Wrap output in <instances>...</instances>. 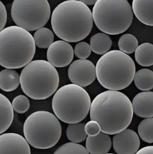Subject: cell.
Listing matches in <instances>:
<instances>
[{
  "mask_svg": "<svg viewBox=\"0 0 153 154\" xmlns=\"http://www.w3.org/2000/svg\"><path fill=\"white\" fill-rule=\"evenodd\" d=\"M91 120L98 122L101 131L113 135L127 128L132 121V103L125 94L108 90L97 95L91 103Z\"/></svg>",
  "mask_w": 153,
  "mask_h": 154,
  "instance_id": "1",
  "label": "cell"
},
{
  "mask_svg": "<svg viewBox=\"0 0 153 154\" xmlns=\"http://www.w3.org/2000/svg\"><path fill=\"white\" fill-rule=\"evenodd\" d=\"M51 23L58 38L66 42H78L90 34L93 19L88 5L79 0H66L54 9Z\"/></svg>",
  "mask_w": 153,
  "mask_h": 154,
  "instance_id": "2",
  "label": "cell"
},
{
  "mask_svg": "<svg viewBox=\"0 0 153 154\" xmlns=\"http://www.w3.org/2000/svg\"><path fill=\"white\" fill-rule=\"evenodd\" d=\"M34 37L17 26H9L0 32V65L9 69L26 66L35 56Z\"/></svg>",
  "mask_w": 153,
  "mask_h": 154,
  "instance_id": "3",
  "label": "cell"
},
{
  "mask_svg": "<svg viewBox=\"0 0 153 154\" xmlns=\"http://www.w3.org/2000/svg\"><path fill=\"white\" fill-rule=\"evenodd\" d=\"M99 83L109 90H124L132 83L135 74V64L125 53L109 51L98 60L96 66Z\"/></svg>",
  "mask_w": 153,
  "mask_h": 154,
  "instance_id": "4",
  "label": "cell"
},
{
  "mask_svg": "<svg viewBox=\"0 0 153 154\" xmlns=\"http://www.w3.org/2000/svg\"><path fill=\"white\" fill-rule=\"evenodd\" d=\"M20 85L24 93L32 99L43 100L55 94L59 76L52 65L45 60L31 61L22 69Z\"/></svg>",
  "mask_w": 153,
  "mask_h": 154,
  "instance_id": "5",
  "label": "cell"
},
{
  "mask_svg": "<svg viewBox=\"0 0 153 154\" xmlns=\"http://www.w3.org/2000/svg\"><path fill=\"white\" fill-rule=\"evenodd\" d=\"M90 96L83 87L64 85L55 92L52 107L56 117L64 123L81 122L88 116L91 106Z\"/></svg>",
  "mask_w": 153,
  "mask_h": 154,
  "instance_id": "6",
  "label": "cell"
},
{
  "mask_svg": "<svg viewBox=\"0 0 153 154\" xmlns=\"http://www.w3.org/2000/svg\"><path fill=\"white\" fill-rule=\"evenodd\" d=\"M93 21L109 35L124 32L132 24L134 13L127 0H98L92 11Z\"/></svg>",
  "mask_w": 153,
  "mask_h": 154,
  "instance_id": "7",
  "label": "cell"
},
{
  "mask_svg": "<svg viewBox=\"0 0 153 154\" xmlns=\"http://www.w3.org/2000/svg\"><path fill=\"white\" fill-rule=\"evenodd\" d=\"M23 131L29 144L41 149L55 146L62 135L59 119L46 111H38L29 115L24 122Z\"/></svg>",
  "mask_w": 153,
  "mask_h": 154,
  "instance_id": "8",
  "label": "cell"
},
{
  "mask_svg": "<svg viewBox=\"0 0 153 154\" xmlns=\"http://www.w3.org/2000/svg\"><path fill=\"white\" fill-rule=\"evenodd\" d=\"M50 16L51 8L47 0H14L11 7L13 21L28 31L43 27Z\"/></svg>",
  "mask_w": 153,
  "mask_h": 154,
  "instance_id": "9",
  "label": "cell"
},
{
  "mask_svg": "<svg viewBox=\"0 0 153 154\" xmlns=\"http://www.w3.org/2000/svg\"><path fill=\"white\" fill-rule=\"evenodd\" d=\"M68 76L73 84L85 87L96 78V66L91 61L80 59L73 61L68 69Z\"/></svg>",
  "mask_w": 153,
  "mask_h": 154,
  "instance_id": "10",
  "label": "cell"
},
{
  "mask_svg": "<svg viewBox=\"0 0 153 154\" xmlns=\"http://www.w3.org/2000/svg\"><path fill=\"white\" fill-rule=\"evenodd\" d=\"M74 54L73 48L69 42L59 40L53 42L48 48L47 58L54 66L63 68L72 62Z\"/></svg>",
  "mask_w": 153,
  "mask_h": 154,
  "instance_id": "11",
  "label": "cell"
},
{
  "mask_svg": "<svg viewBox=\"0 0 153 154\" xmlns=\"http://www.w3.org/2000/svg\"><path fill=\"white\" fill-rule=\"evenodd\" d=\"M140 143L138 134L127 128L115 134L112 139L113 149L118 154H136L139 150Z\"/></svg>",
  "mask_w": 153,
  "mask_h": 154,
  "instance_id": "12",
  "label": "cell"
},
{
  "mask_svg": "<svg viewBox=\"0 0 153 154\" xmlns=\"http://www.w3.org/2000/svg\"><path fill=\"white\" fill-rule=\"evenodd\" d=\"M31 154L28 141L20 134L4 133L0 135V154Z\"/></svg>",
  "mask_w": 153,
  "mask_h": 154,
  "instance_id": "13",
  "label": "cell"
},
{
  "mask_svg": "<svg viewBox=\"0 0 153 154\" xmlns=\"http://www.w3.org/2000/svg\"><path fill=\"white\" fill-rule=\"evenodd\" d=\"M132 106L133 112L139 117H153V92H139L132 99Z\"/></svg>",
  "mask_w": 153,
  "mask_h": 154,
  "instance_id": "14",
  "label": "cell"
},
{
  "mask_svg": "<svg viewBox=\"0 0 153 154\" xmlns=\"http://www.w3.org/2000/svg\"><path fill=\"white\" fill-rule=\"evenodd\" d=\"M111 147V139L107 133L101 132L96 136L86 137V148L90 154H106Z\"/></svg>",
  "mask_w": 153,
  "mask_h": 154,
  "instance_id": "15",
  "label": "cell"
},
{
  "mask_svg": "<svg viewBox=\"0 0 153 154\" xmlns=\"http://www.w3.org/2000/svg\"><path fill=\"white\" fill-rule=\"evenodd\" d=\"M133 13L142 23L153 26V0H133Z\"/></svg>",
  "mask_w": 153,
  "mask_h": 154,
  "instance_id": "16",
  "label": "cell"
},
{
  "mask_svg": "<svg viewBox=\"0 0 153 154\" xmlns=\"http://www.w3.org/2000/svg\"><path fill=\"white\" fill-rule=\"evenodd\" d=\"M14 119V112L12 103L5 96L0 93V134L7 131Z\"/></svg>",
  "mask_w": 153,
  "mask_h": 154,
  "instance_id": "17",
  "label": "cell"
},
{
  "mask_svg": "<svg viewBox=\"0 0 153 154\" xmlns=\"http://www.w3.org/2000/svg\"><path fill=\"white\" fill-rule=\"evenodd\" d=\"M20 84V76L14 69L6 68L0 72V88L5 92L16 90Z\"/></svg>",
  "mask_w": 153,
  "mask_h": 154,
  "instance_id": "18",
  "label": "cell"
},
{
  "mask_svg": "<svg viewBox=\"0 0 153 154\" xmlns=\"http://www.w3.org/2000/svg\"><path fill=\"white\" fill-rule=\"evenodd\" d=\"M112 41L110 36L104 32L93 35L90 40L92 51L98 55H104L111 48Z\"/></svg>",
  "mask_w": 153,
  "mask_h": 154,
  "instance_id": "19",
  "label": "cell"
},
{
  "mask_svg": "<svg viewBox=\"0 0 153 154\" xmlns=\"http://www.w3.org/2000/svg\"><path fill=\"white\" fill-rule=\"evenodd\" d=\"M135 58L139 65L144 67L153 65V45L144 43L138 46L135 51Z\"/></svg>",
  "mask_w": 153,
  "mask_h": 154,
  "instance_id": "20",
  "label": "cell"
},
{
  "mask_svg": "<svg viewBox=\"0 0 153 154\" xmlns=\"http://www.w3.org/2000/svg\"><path fill=\"white\" fill-rule=\"evenodd\" d=\"M134 82L141 91H150L153 88V71L143 68L135 72Z\"/></svg>",
  "mask_w": 153,
  "mask_h": 154,
  "instance_id": "21",
  "label": "cell"
},
{
  "mask_svg": "<svg viewBox=\"0 0 153 154\" xmlns=\"http://www.w3.org/2000/svg\"><path fill=\"white\" fill-rule=\"evenodd\" d=\"M33 37L36 46L40 49H48L54 40L53 32L49 28L44 27L36 30Z\"/></svg>",
  "mask_w": 153,
  "mask_h": 154,
  "instance_id": "22",
  "label": "cell"
},
{
  "mask_svg": "<svg viewBox=\"0 0 153 154\" xmlns=\"http://www.w3.org/2000/svg\"><path fill=\"white\" fill-rule=\"evenodd\" d=\"M84 123L69 124L66 129V136L69 140L76 143H81L86 139V133Z\"/></svg>",
  "mask_w": 153,
  "mask_h": 154,
  "instance_id": "23",
  "label": "cell"
},
{
  "mask_svg": "<svg viewBox=\"0 0 153 154\" xmlns=\"http://www.w3.org/2000/svg\"><path fill=\"white\" fill-rule=\"evenodd\" d=\"M118 46L120 51L130 54L135 51L139 45L138 39L135 36L130 34H125L120 38Z\"/></svg>",
  "mask_w": 153,
  "mask_h": 154,
  "instance_id": "24",
  "label": "cell"
},
{
  "mask_svg": "<svg viewBox=\"0 0 153 154\" xmlns=\"http://www.w3.org/2000/svg\"><path fill=\"white\" fill-rule=\"evenodd\" d=\"M139 137L148 143H153V117L142 120L138 128Z\"/></svg>",
  "mask_w": 153,
  "mask_h": 154,
  "instance_id": "25",
  "label": "cell"
},
{
  "mask_svg": "<svg viewBox=\"0 0 153 154\" xmlns=\"http://www.w3.org/2000/svg\"><path fill=\"white\" fill-rule=\"evenodd\" d=\"M88 154L87 149L74 142L67 143L57 148L54 154Z\"/></svg>",
  "mask_w": 153,
  "mask_h": 154,
  "instance_id": "26",
  "label": "cell"
},
{
  "mask_svg": "<svg viewBox=\"0 0 153 154\" xmlns=\"http://www.w3.org/2000/svg\"><path fill=\"white\" fill-rule=\"evenodd\" d=\"M12 105L14 110L19 114H24L28 111L30 107V102L27 97L20 95L14 99Z\"/></svg>",
  "mask_w": 153,
  "mask_h": 154,
  "instance_id": "27",
  "label": "cell"
},
{
  "mask_svg": "<svg viewBox=\"0 0 153 154\" xmlns=\"http://www.w3.org/2000/svg\"><path fill=\"white\" fill-rule=\"evenodd\" d=\"M74 53L76 56L80 59H87L92 53L91 46L86 42H78L75 46Z\"/></svg>",
  "mask_w": 153,
  "mask_h": 154,
  "instance_id": "28",
  "label": "cell"
},
{
  "mask_svg": "<svg viewBox=\"0 0 153 154\" xmlns=\"http://www.w3.org/2000/svg\"><path fill=\"white\" fill-rule=\"evenodd\" d=\"M86 134L88 136H94L101 132V127L96 121L91 120L88 122L85 126Z\"/></svg>",
  "mask_w": 153,
  "mask_h": 154,
  "instance_id": "29",
  "label": "cell"
},
{
  "mask_svg": "<svg viewBox=\"0 0 153 154\" xmlns=\"http://www.w3.org/2000/svg\"><path fill=\"white\" fill-rule=\"evenodd\" d=\"M7 21V12L4 4L0 1V32L4 28Z\"/></svg>",
  "mask_w": 153,
  "mask_h": 154,
  "instance_id": "30",
  "label": "cell"
},
{
  "mask_svg": "<svg viewBox=\"0 0 153 154\" xmlns=\"http://www.w3.org/2000/svg\"><path fill=\"white\" fill-rule=\"evenodd\" d=\"M137 154H153V146H147L143 147L142 149H139L137 152Z\"/></svg>",
  "mask_w": 153,
  "mask_h": 154,
  "instance_id": "31",
  "label": "cell"
},
{
  "mask_svg": "<svg viewBox=\"0 0 153 154\" xmlns=\"http://www.w3.org/2000/svg\"><path fill=\"white\" fill-rule=\"evenodd\" d=\"M80 1L83 2L86 5H94L98 0H79Z\"/></svg>",
  "mask_w": 153,
  "mask_h": 154,
  "instance_id": "32",
  "label": "cell"
}]
</instances>
